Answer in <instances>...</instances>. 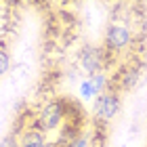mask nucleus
Instances as JSON below:
<instances>
[{
    "mask_svg": "<svg viewBox=\"0 0 147 147\" xmlns=\"http://www.w3.org/2000/svg\"><path fill=\"white\" fill-rule=\"evenodd\" d=\"M132 44V30L126 23H109L103 36V49L107 53H120Z\"/></svg>",
    "mask_w": 147,
    "mask_h": 147,
    "instance_id": "4",
    "label": "nucleus"
},
{
    "mask_svg": "<svg viewBox=\"0 0 147 147\" xmlns=\"http://www.w3.org/2000/svg\"><path fill=\"white\" fill-rule=\"evenodd\" d=\"M9 69H11V55L6 49L0 46V76H4Z\"/></svg>",
    "mask_w": 147,
    "mask_h": 147,
    "instance_id": "9",
    "label": "nucleus"
},
{
    "mask_svg": "<svg viewBox=\"0 0 147 147\" xmlns=\"http://www.w3.org/2000/svg\"><path fill=\"white\" fill-rule=\"evenodd\" d=\"M0 147H19V137H17V132H9L6 137H2Z\"/></svg>",
    "mask_w": 147,
    "mask_h": 147,
    "instance_id": "10",
    "label": "nucleus"
},
{
    "mask_svg": "<svg viewBox=\"0 0 147 147\" xmlns=\"http://www.w3.org/2000/svg\"><path fill=\"white\" fill-rule=\"evenodd\" d=\"M80 97L86 99V101H90V99H97V90L92 88V84H90L88 78L80 82Z\"/></svg>",
    "mask_w": 147,
    "mask_h": 147,
    "instance_id": "8",
    "label": "nucleus"
},
{
    "mask_svg": "<svg viewBox=\"0 0 147 147\" xmlns=\"http://www.w3.org/2000/svg\"><path fill=\"white\" fill-rule=\"evenodd\" d=\"M107 65V51L103 46H90L86 44L78 53V69L84 74L86 78L95 76L99 71H105Z\"/></svg>",
    "mask_w": 147,
    "mask_h": 147,
    "instance_id": "3",
    "label": "nucleus"
},
{
    "mask_svg": "<svg viewBox=\"0 0 147 147\" xmlns=\"http://www.w3.org/2000/svg\"><path fill=\"white\" fill-rule=\"evenodd\" d=\"M46 147H59V145H57L55 141H53V143H46Z\"/></svg>",
    "mask_w": 147,
    "mask_h": 147,
    "instance_id": "12",
    "label": "nucleus"
},
{
    "mask_svg": "<svg viewBox=\"0 0 147 147\" xmlns=\"http://www.w3.org/2000/svg\"><path fill=\"white\" fill-rule=\"evenodd\" d=\"M88 80H90L92 88L97 90V95H101V92H105L109 88V84H107L109 78H107V74H105V71H99V74H95V76H90Z\"/></svg>",
    "mask_w": 147,
    "mask_h": 147,
    "instance_id": "7",
    "label": "nucleus"
},
{
    "mask_svg": "<svg viewBox=\"0 0 147 147\" xmlns=\"http://www.w3.org/2000/svg\"><path fill=\"white\" fill-rule=\"evenodd\" d=\"M65 124V103L63 99H53V101L44 103L42 109L38 111L34 128H40L42 132L59 130Z\"/></svg>",
    "mask_w": 147,
    "mask_h": 147,
    "instance_id": "2",
    "label": "nucleus"
},
{
    "mask_svg": "<svg viewBox=\"0 0 147 147\" xmlns=\"http://www.w3.org/2000/svg\"><path fill=\"white\" fill-rule=\"evenodd\" d=\"M69 147H90V145H88V135H82L80 139H76Z\"/></svg>",
    "mask_w": 147,
    "mask_h": 147,
    "instance_id": "11",
    "label": "nucleus"
},
{
    "mask_svg": "<svg viewBox=\"0 0 147 147\" xmlns=\"http://www.w3.org/2000/svg\"><path fill=\"white\" fill-rule=\"evenodd\" d=\"M139 80H141V67H139V63L124 65V67L118 71L116 84H111V88H116L118 92L120 90H130V88H135L139 84Z\"/></svg>",
    "mask_w": 147,
    "mask_h": 147,
    "instance_id": "5",
    "label": "nucleus"
},
{
    "mask_svg": "<svg viewBox=\"0 0 147 147\" xmlns=\"http://www.w3.org/2000/svg\"><path fill=\"white\" fill-rule=\"evenodd\" d=\"M46 132H42L40 128H28L19 139V147H46Z\"/></svg>",
    "mask_w": 147,
    "mask_h": 147,
    "instance_id": "6",
    "label": "nucleus"
},
{
    "mask_svg": "<svg viewBox=\"0 0 147 147\" xmlns=\"http://www.w3.org/2000/svg\"><path fill=\"white\" fill-rule=\"evenodd\" d=\"M120 92L116 88H109L97 95L95 103H92V118H95V124H101V126H107L113 118L118 116L120 111Z\"/></svg>",
    "mask_w": 147,
    "mask_h": 147,
    "instance_id": "1",
    "label": "nucleus"
}]
</instances>
